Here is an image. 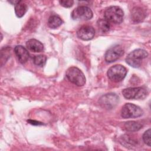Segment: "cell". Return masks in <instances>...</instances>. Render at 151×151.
<instances>
[{
    "label": "cell",
    "mask_w": 151,
    "mask_h": 151,
    "mask_svg": "<svg viewBox=\"0 0 151 151\" xmlns=\"http://www.w3.org/2000/svg\"><path fill=\"white\" fill-rule=\"evenodd\" d=\"M150 136H151V130L150 129H149L147 130L143 134V142L149 146H150V143H151V139H150Z\"/></svg>",
    "instance_id": "19"
},
{
    "label": "cell",
    "mask_w": 151,
    "mask_h": 151,
    "mask_svg": "<svg viewBox=\"0 0 151 151\" xmlns=\"http://www.w3.org/2000/svg\"><path fill=\"white\" fill-rule=\"evenodd\" d=\"M14 52L18 61L21 64H24L28 61L29 54L28 50L23 46L17 45L14 48Z\"/></svg>",
    "instance_id": "11"
},
{
    "label": "cell",
    "mask_w": 151,
    "mask_h": 151,
    "mask_svg": "<svg viewBox=\"0 0 151 151\" xmlns=\"http://www.w3.org/2000/svg\"><path fill=\"white\" fill-rule=\"evenodd\" d=\"M47 61V57L44 55H36L33 58L34 63L38 66L42 67L45 65Z\"/></svg>",
    "instance_id": "18"
},
{
    "label": "cell",
    "mask_w": 151,
    "mask_h": 151,
    "mask_svg": "<svg viewBox=\"0 0 151 151\" xmlns=\"http://www.w3.org/2000/svg\"><path fill=\"white\" fill-rule=\"evenodd\" d=\"M77 35L80 39L88 41L91 40L95 35V30L93 27L89 25H84L78 29Z\"/></svg>",
    "instance_id": "10"
},
{
    "label": "cell",
    "mask_w": 151,
    "mask_h": 151,
    "mask_svg": "<svg viewBox=\"0 0 151 151\" xmlns=\"http://www.w3.org/2000/svg\"><path fill=\"white\" fill-rule=\"evenodd\" d=\"M122 94L126 99L140 100L146 97L148 92L146 88L143 87H129L124 89L122 91Z\"/></svg>",
    "instance_id": "4"
},
{
    "label": "cell",
    "mask_w": 151,
    "mask_h": 151,
    "mask_svg": "<svg viewBox=\"0 0 151 151\" xmlns=\"http://www.w3.org/2000/svg\"><path fill=\"white\" fill-rule=\"evenodd\" d=\"M27 48L34 52H40L44 50L43 44L35 39H30L26 42Z\"/></svg>",
    "instance_id": "12"
},
{
    "label": "cell",
    "mask_w": 151,
    "mask_h": 151,
    "mask_svg": "<svg viewBox=\"0 0 151 151\" xmlns=\"http://www.w3.org/2000/svg\"><path fill=\"white\" fill-rule=\"evenodd\" d=\"M148 56L147 52L143 49H136L132 51L126 58L127 64L134 68H138L141 65L142 60Z\"/></svg>",
    "instance_id": "1"
},
{
    "label": "cell",
    "mask_w": 151,
    "mask_h": 151,
    "mask_svg": "<svg viewBox=\"0 0 151 151\" xmlns=\"http://www.w3.org/2000/svg\"><path fill=\"white\" fill-rule=\"evenodd\" d=\"M104 16L105 19L109 22L119 24L123 21L124 12L122 8L119 6H111L106 8Z\"/></svg>",
    "instance_id": "2"
},
{
    "label": "cell",
    "mask_w": 151,
    "mask_h": 151,
    "mask_svg": "<svg viewBox=\"0 0 151 151\" xmlns=\"http://www.w3.org/2000/svg\"><path fill=\"white\" fill-rule=\"evenodd\" d=\"M19 1H9V2H10L11 4H12V5H16L17 4H18L19 2Z\"/></svg>",
    "instance_id": "22"
},
{
    "label": "cell",
    "mask_w": 151,
    "mask_h": 151,
    "mask_svg": "<svg viewBox=\"0 0 151 151\" xmlns=\"http://www.w3.org/2000/svg\"><path fill=\"white\" fill-rule=\"evenodd\" d=\"M146 11L141 7H134L132 11V19L134 22H139L142 21L146 17Z\"/></svg>",
    "instance_id": "13"
},
{
    "label": "cell",
    "mask_w": 151,
    "mask_h": 151,
    "mask_svg": "<svg viewBox=\"0 0 151 151\" xmlns=\"http://www.w3.org/2000/svg\"><path fill=\"white\" fill-rule=\"evenodd\" d=\"M126 68L120 64L111 67L107 71L108 78L114 82L121 81L126 77Z\"/></svg>",
    "instance_id": "6"
},
{
    "label": "cell",
    "mask_w": 151,
    "mask_h": 151,
    "mask_svg": "<svg viewBox=\"0 0 151 151\" xmlns=\"http://www.w3.org/2000/svg\"><path fill=\"white\" fill-rule=\"evenodd\" d=\"M119 101V97L113 93L107 94L104 96H103L99 102L100 104L103 107L107 109H111L114 108L117 104Z\"/></svg>",
    "instance_id": "9"
},
{
    "label": "cell",
    "mask_w": 151,
    "mask_h": 151,
    "mask_svg": "<svg viewBox=\"0 0 151 151\" xmlns=\"http://www.w3.org/2000/svg\"><path fill=\"white\" fill-rule=\"evenodd\" d=\"M28 122L29 123H31V124H36V125H38V124H42V123H41V122H37V121H34V120H28Z\"/></svg>",
    "instance_id": "21"
},
{
    "label": "cell",
    "mask_w": 151,
    "mask_h": 151,
    "mask_svg": "<svg viewBox=\"0 0 151 151\" xmlns=\"http://www.w3.org/2000/svg\"><path fill=\"white\" fill-rule=\"evenodd\" d=\"M97 25L99 29L103 33L107 32L110 30V24L106 19H100L97 21Z\"/></svg>",
    "instance_id": "17"
},
{
    "label": "cell",
    "mask_w": 151,
    "mask_h": 151,
    "mask_svg": "<svg viewBox=\"0 0 151 151\" xmlns=\"http://www.w3.org/2000/svg\"><path fill=\"white\" fill-rule=\"evenodd\" d=\"M142 124L139 122L130 121L126 122L124 124V127L126 130L129 132H136L142 128Z\"/></svg>",
    "instance_id": "16"
},
{
    "label": "cell",
    "mask_w": 151,
    "mask_h": 151,
    "mask_svg": "<svg viewBox=\"0 0 151 151\" xmlns=\"http://www.w3.org/2000/svg\"><path fill=\"white\" fill-rule=\"evenodd\" d=\"M60 4L65 7V8H70L74 4V1L73 0H65V1H59Z\"/></svg>",
    "instance_id": "20"
},
{
    "label": "cell",
    "mask_w": 151,
    "mask_h": 151,
    "mask_svg": "<svg viewBox=\"0 0 151 151\" xmlns=\"http://www.w3.org/2000/svg\"><path fill=\"white\" fill-rule=\"evenodd\" d=\"M66 77L72 83L77 86H83L86 83V77L83 73L76 67L68 68L65 73Z\"/></svg>",
    "instance_id": "3"
},
{
    "label": "cell",
    "mask_w": 151,
    "mask_h": 151,
    "mask_svg": "<svg viewBox=\"0 0 151 151\" xmlns=\"http://www.w3.org/2000/svg\"><path fill=\"white\" fill-rule=\"evenodd\" d=\"M47 24L50 28L54 29L59 27L63 24V21L58 16L51 15L49 17Z\"/></svg>",
    "instance_id": "15"
},
{
    "label": "cell",
    "mask_w": 151,
    "mask_h": 151,
    "mask_svg": "<svg viewBox=\"0 0 151 151\" xmlns=\"http://www.w3.org/2000/svg\"><path fill=\"white\" fill-rule=\"evenodd\" d=\"M27 11V5L22 1H19L18 4L15 5V13L17 17H22Z\"/></svg>",
    "instance_id": "14"
},
{
    "label": "cell",
    "mask_w": 151,
    "mask_h": 151,
    "mask_svg": "<svg viewBox=\"0 0 151 151\" xmlns=\"http://www.w3.org/2000/svg\"><path fill=\"white\" fill-rule=\"evenodd\" d=\"M124 54V50L120 45H115L110 47L106 52L104 58L107 63H113L118 60Z\"/></svg>",
    "instance_id": "8"
},
{
    "label": "cell",
    "mask_w": 151,
    "mask_h": 151,
    "mask_svg": "<svg viewBox=\"0 0 151 151\" xmlns=\"http://www.w3.org/2000/svg\"><path fill=\"white\" fill-rule=\"evenodd\" d=\"M143 114V111L140 107L132 103L125 104L121 110V116L124 119L139 117Z\"/></svg>",
    "instance_id": "5"
},
{
    "label": "cell",
    "mask_w": 151,
    "mask_h": 151,
    "mask_svg": "<svg viewBox=\"0 0 151 151\" xmlns=\"http://www.w3.org/2000/svg\"><path fill=\"white\" fill-rule=\"evenodd\" d=\"M71 16L74 20L87 21L93 17V12L88 6H79L72 11Z\"/></svg>",
    "instance_id": "7"
}]
</instances>
